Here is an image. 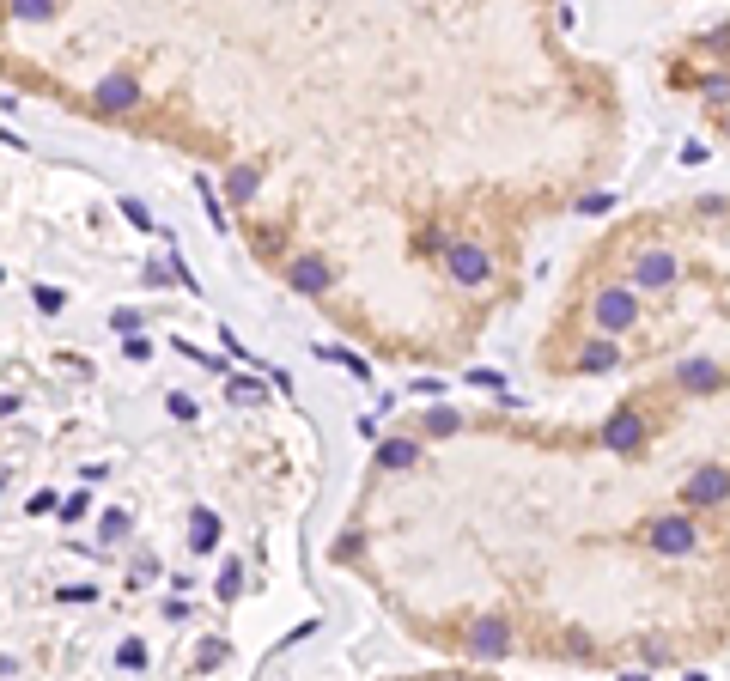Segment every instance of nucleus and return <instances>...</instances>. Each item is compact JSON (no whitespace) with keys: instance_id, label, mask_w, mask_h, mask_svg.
<instances>
[{"instance_id":"f257e3e1","label":"nucleus","mask_w":730,"mask_h":681,"mask_svg":"<svg viewBox=\"0 0 730 681\" xmlns=\"http://www.w3.org/2000/svg\"><path fill=\"white\" fill-rule=\"evenodd\" d=\"M438 256H445V268L463 280V286H481L487 274H493V262H487V250H475V244H445V250H438Z\"/></svg>"},{"instance_id":"f03ea898","label":"nucleus","mask_w":730,"mask_h":681,"mask_svg":"<svg viewBox=\"0 0 730 681\" xmlns=\"http://www.w3.org/2000/svg\"><path fill=\"white\" fill-rule=\"evenodd\" d=\"M694 542H700V529H694L688 517H657V523H651V548H657V554H688Z\"/></svg>"},{"instance_id":"7ed1b4c3","label":"nucleus","mask_w":730,"mask_h":681,"mask_svg":"<svg viewBox=\"0 0 730 681\" xmlns=\"http://www.w3.org/2000/svg\"><path fill=\"white\" fill-rule=\"evenodd\" d=\"M597 323H603L609 335L633 329V323H639V298H633V292H621V286H615V292H603V298H597Z\"/></svg>"},{"instance_id":"20e7f679","label":"nucleus","mask_w":730,"mask_h":681,"mask_svg":"<svg viewBox=\"0 0 730 681\" xmlns=\"http://www.w3.org/2000/svg\"><path fill=\"white\" fill-rule=\"evenodd\" d=\"M724 493H730V469H724V463L694 469V475H688V487H682V499H688V505H718Z\"/></svg>"},{"instance_id":"39448f33","label":"nucleus","mask_w":730,"mask_h":681,"mask_svg":"<svg viewBox=\"0 0 730 681\" xmlns=\"http://www.w3.org/2000/svg\"><path fill=\"white\" fill-rule=\"evenodd\" d=\"M603 438H609V450L633 457V450L645 444V420H639L633 408H615V414H609V426H603Z\"/></svg>"},{"instance_id":"423d86ee","label":"nucleus","mask_w":730,"mask_h":681,"mask_svg":"<svg viewBox=\"0 0 730 681\" xmlns=\"http://www.w3.org/2000/svg\"><path fill=\"white\" fill-rule=\"evenodd\" d=\"M469 651H475V657H487V663H493V657H505V651H511L505 621H475V627H469Z\"/></svg>"},{"instance_id":"0eeeda50","label":"nucleus","mask_w":730,"mask_h":681,"mask_svg":"<svg viewBox=\"0 0 730 681\" xmlns=\"http://www.w3.org/2000/svg\"><path fill=\"white\" fill-rule=\"evenodd\" d=\"M639 280H645V286H670V280H676V256H670V250L639 256Z\"/></svg>"},{"instance_id":"6e6552de","label":"nucleus","mask_w":730,"mask_h":681,"mask_svg":"<svg viewBox=\"0 0 730 681\" xmlns=\"http://www.w3.org/2000/svg\"><path fill=\"white\" fill-rule=\"evenodd\" d=\"M615 359H621V347L615 341H584V353H578V371H615Z\"/></svg>"},{"instance_id":"1a4fd4ad","label":"nucleus","mask_w":730,"mask_h":681,"mask_svg":"<svg viewBox=\"0 0 730 681\" xmlns=\"http://www.w3.org/2000/svg\"><path fill=\"white\" fill-rule=\"evenodd\" d=\"M378 463H384V469H414V463H420V444H414V438H390V444L378 450Z\"/></svg>"},{"instance_id":"9d476101","label":"nucleus","mask_w":730,"mask_h":681,"mask_svg":"<svg viewBox=\"0 0 730 681\" xmlns=\"http://www.w3.org/2000/svg\"><path fill=\"white\" fill-rule=\"evenodd\" d=\"M292 286H299V292H323V286H329V268H323L317 256H305V262H292Z\"/></svg>"},{"instance_id":"9b49d317","label":"nucleus","mask_w":730,"mask_h":681,"mask_svg":"<svg viewBox=\"0 0 730 681\" xmlns=\"http://www.w3.org/2000/svg\"><path fill=\"white\" fill-rule=\"evenodd\" d=\"M682 384H688V390H718V384H724V371H718V365H706V359H688V365H682Z\"/></svg>"},{"instance_id":"f8f14e48","label":"nucleus","mask_w":730,"mask_h":681,"mask_svg":"<svg viewBox=\"0 0 730 681\" xmlns=\"http://www.w3.org/2000/svg\"><path fill=\"white\" fill-rule=\"evenodd\" d=\"M195 548H219V523H213V511H195Z\"/></svg>"},{"instance_id":"ddd939ff","label":"nucleus","mask_w":730,"mask_h":681,"mask_svg":"<svg viewBox=\"0 0 730 681\" xmlns=\"http://www.w3.org/2000/svg\"><path fill=\"white\" fill-rule=\"evenodd\" d=\"M426 432H438V438H445V432H457V414H451V408H438V414H426Z\"/></svg>"},{"instance_id":"4468645a","label":"nucleus","mask_w":730,"mask_h":681,"mask_svg":"<svg viewBox=\"0 0 730 681\" xmlns=\"http://www.w3.org/2000/svg\"><path fill=\"white\" fill-rule=\"evenodd\" d=\"M578 207H584V213H609V207H615V195H603V189H597V195H584Z\"/></svg>"},{"instance_id":"2eb2a0df","label":"nucleus","mask_w":730,"mask_h":681,"mask_svg":"<svg viewBox=\"0 0 730 681\" xmlns=\"http://www.w3.org/2000/svg\"><path fill=\"white\" fill-rule=\"evenodd\" d=\"M706 98H730V73H718V80H706Z\"/></svg>"},{"instance_id":"dca6fc26","label":"nucleus","mask_w":730,"mask_h":681,"mask_svg":"<svg viewBox=\"0 0 730 681\" xmlns=\"http://www.w3.org/2000/svg\"><path fill=\"white\" fill-rule=\"evenodd\" d=\"M621 681H645V675H621Z\"/></svg>"},{"instance_id":"f3484780","label":"nucleus","mask_w":730,"mask_h":681,"mask_svg":"<svg viewBox=\"0 0 730 681\" xmlns=\"http://www.w3.org/2000/svg\"><path fill=\"white\" fill-rule=\"evenodd\" d=\"M688 681H706V675H688Z\"/></svg>"}]
</instances>
